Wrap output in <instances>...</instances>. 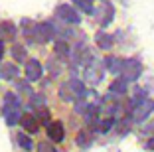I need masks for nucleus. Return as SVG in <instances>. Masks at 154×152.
Instances as JSON below:
<instances>
[{
  "instance_id": "6",
  "label": "nucleus",
  "mask_w": 154,
  "mask_h": 152,
  "mask_svg": "<svg viewBox=\"0 0 154 152\" xmlns=\"http://www.w3.org/2000/svg\"><path fill=\"white\" fill-rule=\"evenodd\" d=\"M57 16L61 20H65L67 24H79V22H81L77 10H73L69 4H61V6H59V8H57Z\"/></svg>"
},
{
  "instance_id": "17",
  "label": "nucleus",
  "mask_w": 154,
  "mask_h": 152,
  "mask_svg": "<svg viewBox=\"0 0 154 152\" xmlns=\"http://www.w3.org/2000/svg\"><path fill=\"white\" fill-rule=\"evenodd\" d=\"M12 55H14V59L16 61H26V48L24 45H20V44H14L12 45Z\"/></svg>"
},
{
  "instance_id": "20",
  "label": "nucleus",
  "mask_w": 154,
  "mask_h": 152,
  "mask_svg": "<svg viewBox=\"0 0 154 152\" xmlns=\"http://www.w3.org/2000/svg\"><path fill=\"white\" fill-rule=\"evenodd\" d=\"M111 91H113V93H125V91H127V81L125 79L113 81V83H111Z\"/></svg>"
},
{
  "instance_id": "1",
  "label": "nucleus",
  "mask_w": 154,
  "mask_h": 152,
  "mask_svg": "<svg viewBox=\"0 0 154 152\" xmlns=\"http://www.w3.org/2000/svg\"><path fill=\"white\" fill-rule=\"evenodd\" d=\"M2 111H4L8 125H16L22 119V115H20V101H18V97H14V93H8L4 97V109Z\"/></svg>"
},
{
  "instance_id": "13",
  "label": "nucleus",
  "mask_w": 154,
  "mask_h": 152,
  "mask_svg": "<svg viewBox=\"0 0 154 152\" xmlns=\"http://www.w3.org/2000/svg\"><path fill=\"white\" fill-rule=\"evenodd\" d=\"M0 73H2L4 79H16V75H18V67L14 65V63H4V65L0 67Z\"/></svg>"
},
{
  "instance_id": "16",
  "label": "nucleus",
  "mask_w": 154,
  "mask_h": 152,
  "mask_svg": "<svg viewBox=\"0 0 154 152\" xmlns=\"http://www.w3.org/2000/svg\"><path fill=\"white\" fill-rule=\"evenodd\" d=\"M73 4L79 10H83L85 14H93L95 8H93V0H73Z\"/></svg>"
},
{
  "instance_id": "18",
  "label": "nucleus",
  "mask_w": 154,
  "mask_h": 152,
  "mask_svg": "<svg viewBox=\"0 0 154 152\" xmlns=\"http://www.w3.org/2000/svg\"><path fill=\"white\" fill-rule=\"evenodd\" d=\"M101 10H103V18H101V26H107V24H109L111 20H113V16H115V10H113V6H111V4H109V6L105 4Z\"/></svg>"
},
{
  "instance_id": "21",
  "label": "nucleus",
  "mask_w": 154,
  "mask_h": 152,
  "mask_svg": "<svg viewBox=\"0 0 154 152\" xmlns=\"http://www.w3.org/2000/svg\"><path fill=\"white\" fill-rule=\"evenodd\" d=\"M38 152H57L50 142H40L38 144Z\"/></svg>"
},
{
  "instance_id": "22",
  "label": "nucleus",
  "mask_w": 154,
  "mask_h": 152,
  "mask_svg": "<svg viewBox=\"0 0 154 152\" xmlns=\"http://www.w3.org/2000/svg\"><path fill=\"white\" fill-rule=\"evenodd\" d=\"M55 51H57V54H65V51H67V45L65 44H55Z\"/></svg>"
},
{
  "instance_id": "5",
  "label": "nucleus",
  "mask_w": 154,
  "mask_h": 152,
  "mask_svg": "<svg viewBox=\"0 0 154 152\" xmlns=\"http://www.w3.org/2000/svg\"><path fill=\"white\" fill-rule=\"evenodd\" d=\"M152 111H154V101H150V99L140 101V103H136L134 109H132V119H134V121H138V123H142Z\"/></svg>"
},
{
  "instance_id": "4",
  "label": "nucleus",
  "mask_w": 154,
  "mask_h": 152,
  "mask_svg": "<svg viewBox=\"0 0 154 152\" xmlns=\"http://www.w3.org/2000/svg\"><path fill=\"white\" fill-rule=\"evenodd\" d=\"M26 36H30L36 44H44L51 40L54 30H51V24H36L32 30H26Z\"/></svg>"
},
{
  "instance_id": "19",
  "label": "nucleus",
  "mask_w": 154,
  "mask_h": 152,
  "mask_svg": "<svg viewBox=\"0 0 154 152\" xmlns=\"http://www.w3.org/2000/svg\"><path fill=\"white\" fill-rule=\"evenodd\" d=\"M16 138H18V144L24 148V150H32V140H30V136H26L24 132L16 134Z\"/></svg>"
},
{
  "instance_id": "15",
  "label": "nucleus",
  "mask_w": 154,
  "mask_h": 152,
  "mask_svg": "<svg viewBox=\"0 0 154 152\" xmlns=\"http://www.w3.org/2000/svg\"><path fill=\"white\" fill-rule=\"evenodd\" d=\"M14 34H16V28H14V24L4 22L2 26H0V36H2V40H12Z\"/></svg>"
},
{
  "instance_id": "3",
  "label": "nucleus",
  "mask_w": 154,
  "mask_h": 152,
  "mask_svg": "<svg viewBox=\"0 0 154 152\" xmlns=\"http://www.w3.org/2000/svg\"><path fill=\"white\" fill-rule=\"evenodd\" d=\"M140 73H142V63H140V59L131 57V59H125V61H122L121 79H125L127 83H128V81H136L138 77H140Z\"/></svg>"
},
{
  "instance_id": "11",
  "label": "nucleus",
  "mask_w": 154,
  "mask_h": 152,
  "mask_svg": "<svg viewBox=\"0 0 154 152\" xmlns=\"http://www.w3.org/2000/svg\"><path fill=\"white\" fill-rule=\"evenodd\" d=\"M105 65L109 69L111 73H121V67H122V59L117 57V55H109V57L105 59Z\"/></svg>"
},
{
  "instance_id": "12",
  "label": "nucleus",
  "mask_w": 154,
  "mask_h": 152,
  "mask_svg": "<svg viewBox=\"0 0 154 152\" xmlns=\"http://www.w3.org/2000/svg\"><path fill=\"white\" fill-rule=\"evenodd\" d=\"M95 42H97V48L109 49L111 45H113V36L105 34V32H99V34H97V38H95Z\"/></svg>"
},
{
  "instance_id": "14",
  "label": "nucleus",
  "mask_w": 154,
  "mask_h": 152,
  "mask_svg": "<svg viewBox=\"0 0 154 152\" xmlns=\"http://www.w3.org/2000/svg\"><path fill=\"white\" fill-rule=\"evenodd\" d=\"M91 140H93V130H89V129L79 130V134H77V144L79 146H87Z\"/></svg>"
},
{
  "instance_id": "2",
  "label": "nucleus",
  "mask_w": 154,
  "mask_h": 152,
  "mask_svg": "<svg viewBox=\"0 0 154 152\" xmlns=\"http://www.w3.org/2000/svg\"><path fill=\"white\" fill-rule=\"evenodd\" d=\"M85 87H83L81 81L77 79H69L67 83H63V87L59 89V97L65 99V101H77V99L85 97Z\"/></svg>"
},
{
  "instance_id": "8",
  "label": "nucleus",
  "mask_w": 154,
  "mask_h": 152,
  "mask_svg": "<svg viewBox=\"0 0 154 152\" xmlns=\"http://www.w3.org/2000/svg\"><path fill=\"white\" fill-rule=\"evenodd\" d=\"M42 73H44V69H42V63L38 59L26 61V79L28 81H38L42 77Z\"/></svg>"
},
{
  "instance_id": "23",
  "label": "nucleus",
  "mask_w": 154,
  "mask_h": 152,
  "mask_svg": "<svg viewBox=\"0 0 154 152\" xmlns=\"http://www.w3.org/2000/svg\"><path fill=\"white\" fill-rule=\"evenodd\" d=\"M2 54H4V45L0 44V59H2Z\"/></svg>"
},
{
  "instance_id": "10",
  "label": "nucleus",
  "mask_w": 154,
  "mask_h": 152,
  "mask_svg": "<svg viewBox=\"0 0 154 152\" xmlns=\"http://www.w3.org/2000/svg\"><path fill=\"white\" fill-rule=\"evenodd\" d=\"M20 125H22L24 130H28V132H36L38 126H40V123H38L36 115H22V119H20Z\"/></svg>"
},
{
  "instance_id": "7",
  "label": "nucleus",
  "mask_w": 154,
  "mask_h": 152,
  "mask_svg": "<svg viewBox=\"0 0 154 152\" xmlns=\"http://www.w3.org/2000/svg\"><path fill=\"white\" fill-rule=\"evenodd\" d=\"M48 136H50L51 142H61L65 138V129L59 121H51L48 125Z\"/></svg>"
},
{
  "instance_id": "9",
  "label": "nucleus",
  "mask_w": 154,
  "mask_h": 152,
  "mask_svg": "<svg viewBox=\"0 0 154 152\" xmlns=\"http://www.w3.org/2000/svg\"><path fill=\"white\" fill-rule=\"evenodd\" d=\"M85 79L89 81V83H93V85H97V83L103 79V71H101V67L95 65V63H93V65H89L85 69Z\"/></svg>"
}]
</instances>
